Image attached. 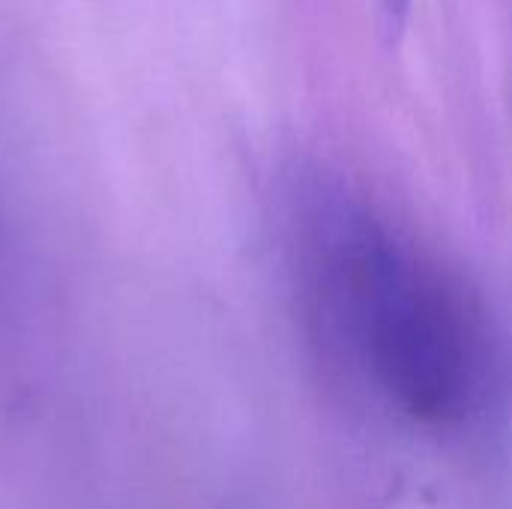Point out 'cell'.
Masks as SVG:
<instances>
[{"label": "cell", "mask_w": 512, "mask_h": 509, "mask_svg": "<svg viewBox=\"0 0 512 509\" xmlns=\"http://www.w3.org/2000/svg\"><path fill=\"white\" fill-rule=\"evenodd\" d=\"M294 258L327 348L384 408L426 426L474 408L477 318L414 237L348 186L309 180L294 207Z\"/></svg>", "instance_id": "1"}, {"label": "cell", "mask_w": 512, "mask_h": 509, "mask_svg": "<svg viewBox=\"0 0 512 509\" xmlns=\"http://www.w3.org/2000/svg\"><path fill=\"white\" fill-rule=\"evenodd\" d=\"M378 9V21L387 39H399L405 24H408V12H411V0H375Z\"/></svg>", "instance_id": "2"}]
</instances>
